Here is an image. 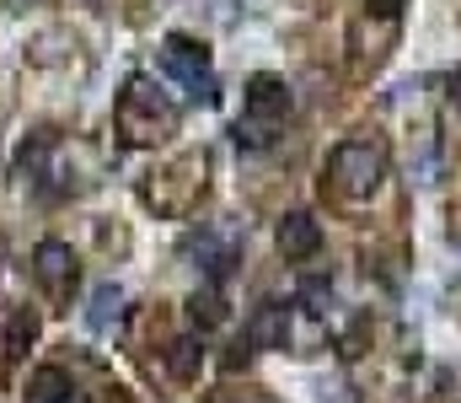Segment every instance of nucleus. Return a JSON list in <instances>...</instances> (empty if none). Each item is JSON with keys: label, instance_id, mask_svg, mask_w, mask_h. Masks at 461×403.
Segmentation results:
<instances>
[{"label": "nucleus", "instance_id": "f03ea898", "mask_svg": "<svg viewBox=\"0 0 461 403\" xmlns=\"http://www.w3.org/2000/svg\"><path fill=\"white\" fill-rule=\"evenodd\" d=\"M204 178H210V156H204V151H177V156H167V161L145 178L140 199H145L156 215H188V210L199 205V194H204Z\"/></svg>", "mask_w": 461, "mask_h": 403}, {"label": "nucleus", "instance_id": "6e6552de", "mask_svg": "<svg viewBox=\"0 0 461 403\" xmlns=\"http://www.w3.org/2000/svg\"><path fill=\"white\" fill-rule=\"evenodd\" d=\"M290 312H295V301L290 307L285 301H263L252 312V323H247V344L252 350H290Z\"/></svg>", "mask_w": 461, "mask_h": 403}, {"label": "nucleus", "instance_id": "9d476101", "mask_svg": "<svg viewBox=\"0 0 461 403\" xmlns=\"http://www.w3.org/2000/svg\"><path fill=\"white\" fill-rule=\"evenodd\" d=\"M27 398L32 403H65V398H76V382H70L65 366H38L27 377Z\"/></svg>", "mask_w": 461, "mask_h": 403}, {"label": "nucleus", "instance_id": "ddd939ff", "mask_svg": "<svg viewBox=\"0 0 461 403\" xmlns=\"http://www.w3.org/2000/svg\"><path fill=\"white\" fill-rule=\"evenodd\" d=\"M188 317H194L199 328H221V323H226V301H221V290H215V285L199 290V296L188 301Z\"/></svg>", "mask_w": 461, "mask_h": 403}, {"label": "nucleus", "instance_id": "2eb2a0df", "mask_svg": "<svg viewBox=\"0 0 461 403\" xmlns=\"http://www.w3.org/2000/svg\"><path fill=\"white\" fill-rule=\"evenodd\" d=\"M322 403H348V398H344V388H322Z\"/></svg>", "mask_w": 461, "mask_h": 403}, {"label": "nucleus", "instance_id": "f8f14e48", "mask_svg": "<svg viewBox=\"0 0 461 403\" xmlns=\"http://www.w3.org/2000/svg\"><path fill=\"white\" fill-rule=\"evenodd\" d=\"M32 339H38V312L32 307H16L11 323H5V355H27Z\"/></svg>", "mask_w": 461, "mask_h": 403}, {"label": "nucleus", "instance_id": "9b49d317", "mask_svg": "<svg viewBox=\"0 0 461 403\" xmlns=\"http://www.w3.org/2000/svg\"><path fill=\"white\" fill-rule=\"evenodd\" d=\"M118 312H123V290H118L113 279H103L97 290H92V307H86V323L97 328V334H108L118 323Z\"/></svg>", "mask_w": 461, "mask_h": 403}, {"label": "nucleus", "instance_id": "4468645a", "mask_svg": "<svg viewBox=\"0 0 461 403\" xmlns=\"http://www.w3.org/2000/svg\"><path fill=\"white\" fill-rule=\"evenodd\" d=\"M365 5H370V16H381V22H397L408 0H365Z\"/></svg>", "mask_w": 461, "mask_h": 403}, {"label": "nucleus", "instance_id": "1a4fd4ad", "mask_svg": "<svg viewBox=\"0 0 461 403\" xmlns=\"http://www.w3.org/2000/svg\"><path fill=\"white\" fill-rule=\"evenodd\" d=\"M161 366H167V377H172V382H194V377L204 371V344H199L194 334H183V339H172V344H167Z\"/></svg>", "mask_w": 461, "mask_h": 403}, {"label": "nucleus", "instance_id": "f257e3e1", "mask_svg": "<svg viewBox=\"0 0 461 403\" xmlns=\"http://www.w3.org/2000/svg\"><path fill=\"white\" fill-rule=\"evenodd\" d=\"M113 124L129 145H161L167 134L177 130V103H172L150 76H134V81L118 92Z\"/></svg>", "mask_w": 461, "mask_h": 403}, {"label": "nucleus", "instance_id": "7ed1b4c3", "mask_svg": "<svg viewBox=\"0 0 461 403\" xmlns=\"http://www.w3.org/2000/svg\"><path fill=\"white\" fill-rule=\"evenodd\" d=\"M328 178L344 199H370L386 178V156L370 140H339L333 156H328Z\"/></svg>", "mask_w": 461, "mask_h": 403}, {"label": "nucleus", "instance_id": "dca6fc26", "mask_svg": "<svg viewBox=\"0 0 461 403\" xmlns=\"http://www.w3.org/2000/svg\"><path fill=\"white\" fill-rule=\"evenodd\" d=\"M451 97H456V103H461V65H456V70H451Z\"/></svg>", "mask_w": 461, "mask_h": 403}, {"label": "nucleus", "instance_id": "423d86ee", "mask_svg": "<svg viewBox=\"0 0 461 403\" xmlns=\"http://www.w3.org/2000/svg\"><path fill=\"white\" fill-rule=\"evenodd\" d=\"M161 76H172V81H183V87L204 81V76H210V49H204L199 38H188V32H167V38H161Z\"/></svg>", "mask_w": 461, "mask_h": 403}, {"label": "nucleus", "instance_id": "a211bd4d", "mask_svg": "<svg viewBox=\"0 0 461 403\" xmlns=\"http://www.w3.org/2000/svg\"><path fill=\"white\" fill-rule=\"evenodd\" d=\"M11 5H27V0H11Z\"/></svg>", "mask_w": 461, "mask_h": 403}, {"label": "nucleus", "instance_id": "39448f33", "mask_svg": "<svg viewBox=\"0 0 461 403\" xmlns=\"http://www.w3.org/2000/svg\"><path fill=\"white\" fill-rule=\"evenodd\" d=\"M32 279H38V290H43L49 301H70V296H76V279H81V264H76L70 243L43 237V243L32 248Z\"/></svg>", "mask_w": 461, "mask_h": 403}, {"label": "nucleus", "instance_id": "20e7f679", "mask_svg": "<svg viewBox=\"0 0 461 403\" xmlns=\"http://www.w3.org/2000/svg\"><path fill=\"white\" fill-rule=\"evenodd\" d=\"M241 108H247V124L236 119V124H230V134H236V140H263V134H258V124H263V130L285 124V119H290V108H295V97H290L285 76H268V70H263V76H252V81H247Z\"/></svg>", "mask_w": 461, "mask_h": 403}, {"label": "nucleus", "instance_id": "f3484780", "mask_svg": "<svg viewBox=\"0 0 461 403\" xmlns=\"http://www.w3.org/2000/svg\"><path fill=\"white\" fill-rule=\"evenodd\" d=\"M65 403H86V398H81V393H76V398H65Z\"/></svg>", "mask_w": 461, "mask_h": 403}, {"label": "nucleus", "instance_id": "0eeeda50", "mask_svg": "<svg viewBox=\"0 0 461 403\" xmlns=\"http://www.w3.org/2000/svg\"><path fill=\"white\" fill-rule=\"evenodd\" d=\"M274 248H279L290 264L317 259V253H322V226H317V215H312V210H285L279 226H274Z\"/></svg>", "mask_w": 461, "mask_h": 403}]
</instances>
